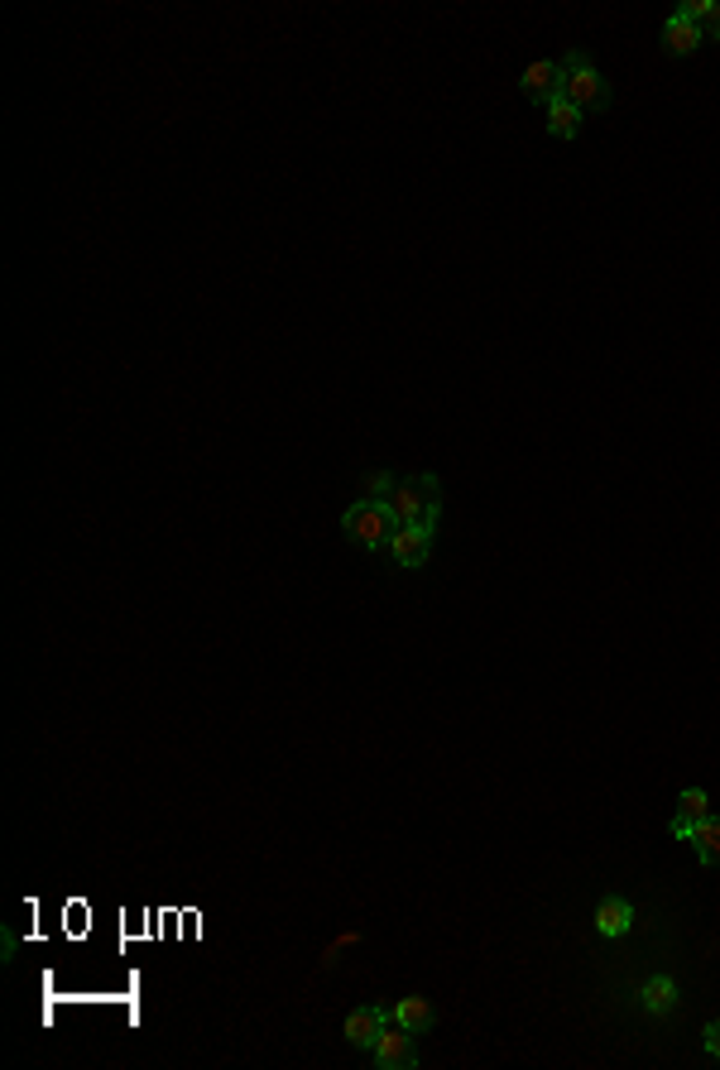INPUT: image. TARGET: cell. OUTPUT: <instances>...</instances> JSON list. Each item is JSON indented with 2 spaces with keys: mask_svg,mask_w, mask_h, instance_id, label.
I'll return each mask as SVG.
<instances>
[{
  "mask_svg": "<svg viewBox=\"0 0 720 1070\" xmlns=\"http://www.w3.org/2000/svg\"><path fill=\"white\" fill-rule=\"evenodd\" d=\"M384 1023H389V1013H384V1008H375V1003H360V1008H351V1013H346V1042H351V1047H360V1051H370V1047H375V1037H380V1032H384Z\"/></svg>",
  "mask_w": 720,
  "mask_h": 1070,
  "instance_id": "8992f818",
  "label": "cell"
},
{
  "mask_svg": "<svg viewBox=\"0 0 720 1070\" xmlns=\"http://www.w3.org/2000/svg\"><path fill=\"white\" fill-rule=\"evenodd\" d=\"M677 999H682V989H677V979H672V975H653L639 989L644 1013H653V1018H668L672 1008H677Z\"/></svg>",
  "mask_w": 720,
  "mask_h": 1070,
  "instance_id": "30bf717a",
  "label": "cell"
},
{
  "mask_svg": "<svg viewBox=\"0 0 720 1070\" xmlns=\"http://www.w3.org/2000/svg\"><path fill=\"white\" fill-rule=\"evenodd\" d=\"M389 514L394 524H442V480L437 476H394V490H389Z\"/></svg>",
  "mask_w": 720,
  "mask_h": 1070,
  "instance_id": "6da1fadb",
  "label": "cell"
},
{
  "mask_svg": "<svg viewBox=\"0 0 720 1070\" xmlns=\"http://www.w3.org/2000/svg\"><path fill=\"white\" fill-rule=\"evenodd\" d=\"M668 831H672V840H682V845H692L696 821H692V816H672V826H668Z\"/></svg>",
  "mask_w": 720,
  "mask_h": 1070,
  "instance_id": "9a60e30c",
  "label": "cell"
},
{
  "mask_svg": "<svg viewBox=\"0 0 720 1070\" xmlns=\"http://www.w3.org/2000/svg\"><path fill=\"white\" fill-rule=\"evenodd\" d=\"M557 68H562V92L557 96H567V101L581 116L586 111H605V106H610V82H605V72L591 63V53H586V48H572V53H562Z\"/></svg>",
  "mask_w": 720,
  "mask_h": 1070,
  "instance_id": "7a4b0ae2",
  "label": "cell"
},
{
  "mask_svg": "<svg viewBox=\"0 0 720 1070\" xmlns=\"http://www.w3.org/2000/svg\"><path fill=\"white\" fill-rule=\"evenodd\" d=\"M370 1056H375L380 1070H413L418 1066V1032H408L389 1018L384 1032L375 1037V1047H370Z\"/></svg>",
  "mask_w": 720,
  "mask_h": 1070,
  "instance_id": "277c9868",
  "label": "cell"
},
{
  "mask_svg": "<svg viewBox=\"0 0 720 1070\" xmlns=\"http://www.w3.org/2000/svg\"><path fill=\"white\" fill-rule=\"evenodd\" d=\"M432 538H437V528H432V524H404L399 533H394V543H389V557L399 562L404 572H418L432 557Z\"/></svg>",
  "mask_w": 720,
  "mask_h": 1070,
  "instance_id": "5b68a950",
  "label": "cell"
},
{
  "mask_svg": "<svg viewBox=\"0 0 720 1070\" xmlns=\"http://www.w3.org/2000/svg\"><path fill=\"white\" fill-rule=\"evenodd\" d=\"M581 111H576V106L567 101V96H552V101H548V135L552 140H576V135H581Z\"/></svg>",
  "mask_w": 720,
  "mask_h": 1070,
  "instance_id": "7c38bea8",
  "label": "cell"
},
{
  "mask_svg": "<svg viewBox=\"0 0 720 1070\" xmlns=\"http://www.w3.org/2000/svg\"><path fill=\"white\" fill-rule=\"evenodd\" d=\"M519 92L528 96V101H552V96L562 92V68H557V58H538V63H528L524 68V77H519Z\"/></svg>",
  "mask_w": 720,
  "mask_h": 1070,
  "instance_id": "52a82bcc",
  "label": "cell"
},
{
  "mask_svg": "<svg viewBox=\"0 0 720 1070\" xmlns=\"http://www.w3.org/2000/svg\"><path fill=\"white\" fill-rule=\"evenodd\" d=\"M394 1023H399V1027H408V1032H418V1037H423V1032L432 1027V1023H437V1013H432V1003L423 999V994H408V999H399V1003H394Z\"/></svg>",
  "mask_w": 720,
  "mask_h": 1070,
  "instance_id": "8fae6325",
  "label": "cell"
},
{
  "mask_svg": "<svg viewBox=\"0 0 720 1070\" xmlns=\"http://www.w3.org/2000/svg\"><path fill=\"white\" fill-rule=\"evenodd\" d=\"M692 850L706 869H720V821L716 816H701L696 821V835H692Z\"/></svg>",
  "mask_w": 720,
  "mask_h": 1070,
  "instance_id": "4fadbf2b",
  "label": "cell"
},
{
  "mask_svg": "<svg viewBox=\"0 0 720 1070\" xmlns=\"http://www.w3.org/2000/svg\"><path fill=\"white\" fill-rule=\"evenodd\" d=\"M701 44H706L701 24H692L687 15H682V10H672L668 24H663V53H668V58H692Z\"/></svg>",
  "mask_w": 720,
  "mask_h": 1070,
  "instance_id": "ba28073f",
  "label": "cell"
},
{
  "mask_svg": "<svg viewBox=\"0 0 720 1070\" xmlns=\"http://www.w3.org/2000/svg\"><path fill=\"white\" fill-rule=\"evenodd\" d=\"M634 903L629 898H600L596 903V931L605 936V941H620V936H629L634 931Z\"/></svg>",
  "mask_w": 720,
  "mask_h": 1070,
  "instance_id": "9c48e42d",
  "label": "cell"
},
{
  "mask_svg": "<svg viewBox=\"0 0 720 1070\" xmlns=\"http://www.w3.org/2000/svg\"><path fill=\"white\" fill-rule=\"evenodd\" d=\"M341 533L351 538V543L370 548V552H389L399 524H394V514H389V504H384V500H356L351 509L341 514Z\"/></svg>",
  "mask_w": 720,
  "mask_h": 1070,
  "instance_id": "3957f363",
  "label": "cell"
},
{
  "mask_svg": "<svg viewBox=\"0 0 720 1070\" xmlns=\"http://www.w3.org/2000/svg\"><path fill=\"white\" fill-rule=\"evenodd\" d=\"M677 816H692V821H701V816H711V797H706L701 788H687L677 797Z\"/></svg>",
  "mask_w": 720,
  "mask_h": 1070,
  "instance_id": "5bb4252c",
  "label": "cell"
},
{
  "mask_svg": "<svg viewBox=\"0 0 720 1070\" xmlns=\"http://www.w3.org/2000/svg\"><path fill=\"white\" fill-rule=\"evenodd\" d=\"M701 1047H706V1056H716V1061H720V1023L701 1027Z\"/></svg>",
  "mask_w": 720,
  "mask_h": 1070,
  "instance_id": "2e32d148",
  "label": "cell"
}]
</instances>
